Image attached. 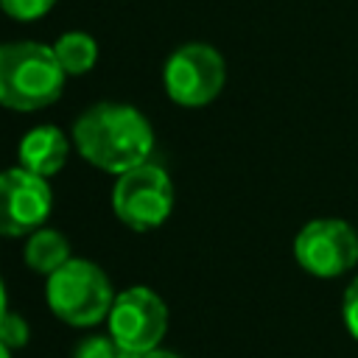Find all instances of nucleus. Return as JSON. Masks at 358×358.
Wrapping results in <instances>:
<instances>
[{
    "label": "nucleus",
    "mask_w": 358,
    "mask_h": 358,
    "mask_svg": "<svg viewBox=\"0 0 358 358\" xmlns=\"http://www.w3.org/2000/svg\"><path fill=\"white\" fill-rule=\"evenodd\" d=\"M53 193L45 176L17 165L0 171V235L22 238L45 227L50 215Z\"/></svg>",
    "instance_id": "8"
},
{
    "label": "nucleus",
    "mask_w": 358,
    "mask_h": 358,
    "mask_svg": "<svg viewBox=\"0 0 358 358\" xmlns=\"http://www.w3.org/2000/svg\"><path fill=\"white\" fill-rule=\"evenodd\" d=\"M8 313V299H6V285H3V280H0V319Z\"/></svg>",
    "instance_id": "17"
},
{
    "label": "nucleus",
    "mask_w": 358,
    "mask_h": 358,
    "mask_svg": "<svg viewBox=\"0 0 358 358\" xmlns=\"http://www.w3.org/2000/svg\"><path fill=\"white\" fill-rule=\"evenodd\" d=\"M294 257L313 277H341L358 263V232L341 218H313L296 232Z\"/></svg>",
    "instance_id": "7"
},
{
    "label": "nucleus",
    "mask_w": 358,
    "mask_h": 358,
    "mask_svg": "<svg viewBox=\"0 0 358 358\" xmlns=\"http://www.w3.org/2000/svg\"><path fill=\"white\" fill-rule=\"evenodd\" d=\"M28 338H31L28 322H25L20 313L8 310V313L0 319V341L14 352V350H22V347L28 344Z\"/></svg>",
    "instance_id": "14"
},
{
    "label": "nucleus",
    "mask_w": 358,
    "mask_h": 358,
    "mask_svg": "<svg viewBox=\"0 0 358 358\" xmlns=\"http://www.w3.org/2000/svg\"><path fill=\"white\" fill-rule=\"evenodd\" d=\"M73 358H134V355L126 347H120L109 333V336H90L78 341V347L73 350Z\"/></svg>",
    "instance_id": "12"
},
{
    "label": "nucleus",
    "mask_w": 358,
    "mask_h": 358,
    "mask_svg": "<svg viewBox=\"0 0 358 358\" xmlns=\"http://www.w3.org/2000/svg\"><path fill=\"white\" fill-rule=\"evenodd\" d=\"M73 145L98 171L120 176L148 162L154 131L140 109L117 101H101L76 117Z\"/></svg>",
    "instance_id": "1"
},
{
    "label": "nucleus",
    "mask_w": 358,
    "mask_h": 358,
    "mask_svg": "<svg viewBox=\"0 0 358 358\" xmlns=\"http://www.w3.org/2000/svg\"><path fill=\"white\" fill-rule=\"evenodd\" d=\"M53 6L56 0H0V11H6L11 20H20V22H34L45 17Z\"/></svg>",
    "instance_id": "13"
},
{
    "label": "nucleus",
    "mask_w": 358,
    "mask_h": 358,
    "mask_svg": "<svg viewBox=\"0 0 358 358\" xmlns=\"http://www.w3.org/2000/svg\"><path fill=\"white\" fill-rule=\"evenodd\" d=\"M165 92L179 106H207L218 98L227 81V64L224 56L204 42H190L176 48L162 70Z\"/></svg>",
    "instance_id": "5"
},
{
    "label": "nucleus",
    "mask_w": 358,
    "mask_h": 358,
    "mask_svg": "<svg viewBox=\"0 0 358 358\" xmlns=\"http://www.w3.org/2000/svg\"><path fill=\"white\" fill-rule=\"evenodd\" d=\"M25 263L31 271L36 274H53L56 268H62L70 260V243L59 229L50 227H39L28 235L25 241V252H22Z\"/></svg>",
    "instance_id": "10"
},
{
    "label": "nucleus",
    "mask_w": 358,
    "mask_h": 358,
    "mask_svg": "<svg viewBox=\"0 0 358 358\" xmlns=\"http://www.w3.org/2000/svg\"><path fill=\"white\" fill-rule=\"evenodd\" d=\"M53 53H56V59L67 76H81V73L95 67L98 45L84 31H67L53 42Z\"/></svg>",
    "instance_id": "11"
},
{
    "label": "nucleus",
    "mask_w": 358,
    "mask_h": 358,
    "mask_svg": "<svg viewBox=\"0 0 358 358\" xmlns=\"http://www.w3.org/2000/svg\"><path fill=\"white\" fill-rule=\"evenodd\" d=\"M67 73L53 45L3 42L0 45V106L14 112H36L59 101Z\"/></svg>",
    "instance_id": "2"
},
{
    "label": "nucleus",
    "mask_w": 358,
    "mask_h": 358,
    "mask_svg": "<svg viewBox=\"0 0 358 358\" xmlns=\"http://www.w3.org/2000/svg\"><path fill=\"white\" fill-rule=\"evenodd\" d=\"M115 215L134 232L157 229L173 210V182L157 162H143L117 176L112 190Z\"/></svg>",
    "instance_id": "4"
},
{
    "label": "nucleus",
    "mask_w": 358,
    "mask_h": 358,
    "mask_svg": "<svg viewBox=\"0 0 358 358\" xmlns=\"http://www.w3.org/2000/svg\"><path fill=\"white\" fill-rule=\"evenodd\" d=\"M0 358H11V350H8L3 341H0Z\"/></svg>",
    "instance_id": "18"
},
{
    "label": "nucleus",
    "mask_w": 358,
    "mask_h": 358,
    "mask_svg": "<svg viewBox=\"0 0 358 358\" xmlns=\"http://www.w3.org/2000/svg\"><path fill=\"white\" fill-rule=\"evenodd\" d=\"M106 322L112 338L120 347H126L131 355H140L159 347L168 330V308L157 291L145 285H134L115 294Z\"/></svg>",
    "instance_id": "6"
},
{
    "label": "nucleus",
    "mask_w": 358,
    "mask_h": 358,
    "mask_svg": "<svg viewBox=\"0 0 358 358\" xmlns=\"http://www.w3.org/2000/svg\"><path fill=\"white\" fill-rule=\"evenodd\" d=\"M134 358H182V355H176V352H168V350H148V352H140V355H134Z\"/></svg>",
    "instance_id": "16"
},
{
    "label": "nucleus",
    "mask_w": 358,
    "mask_h": 358,
    "mask_svg": "<svg viewBox=\"0 0 358 358\" xmlns=\"http://www.w3.org/2000/svg\"><path fill=\"white\" fill-rule=\"evenodd\" d=\"M70 154V143L67 134L56 126H36L31 131L22 134L20 145H17V159L22 168L39 173V176H53L64 168Z\"/></svg>",
    "instance_id": "9"
},
{
    "label": "nucleus",
    "mask_w": 358,
    "mask_h": 358,
    "mask_svg": "<svg viewBox=\"0 0 358 358\" xmlns=\"http://www.w3.org/2000/svg\"><path fill=\"white\" fill-rule=\"evenodd\" d=\"M45 296L53 316L73 327H92L103 322L115 302L112 282L103 268L81 257H70L48 277Z\"/></svg>",
    "instance_id": "3"
},
{
    "label": "nucleus",
    "mask_w": 358,
    "mask_h": 358,
    "mask_svg": "<svg viewBox=\"0 0 358 358\" xmlns=\"http://www.w3.org/2000/svg\"><path fill=\"white\" fill-rule=\"evenodd\" d=\"M341 316H344V327L350 330V336L358 341V277L347 285L344 299H341Z\"/></svg>",
    "instance_id": "15"
}]
</instances>
